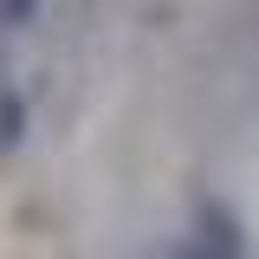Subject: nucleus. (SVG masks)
Segmentation results:
<instances>
[{
  "label": "nucleus",
  "instance_id": "f03ea898",
  "mask_svg": "<svg viewBox=\"0 0 259 259\" xmlns=\"http://www.w3.org/2000/svg\"><path fill=\"white\" fill-rule=\"evenodd\" d=\"M39 0H0V26H26Z\"/></svg>",
  "mask_w": 259,
  "mask_h": 259
},
{
  "label": "nucleus",
  "instance_id": "f257e3e1",
  "mask_svg": "<svg viewBox=\"0 0 259 259\" xmlns=\"http://www.w3.org/2000/svg\"><path fill=\"white\" fill-rule=\"evenodd\" d=\"M20 136H26V97L0 84V156H13V149H20Z\"/></svg>",
  "mask_w": 259,
  "mask_h": 259
}]
</instances>
